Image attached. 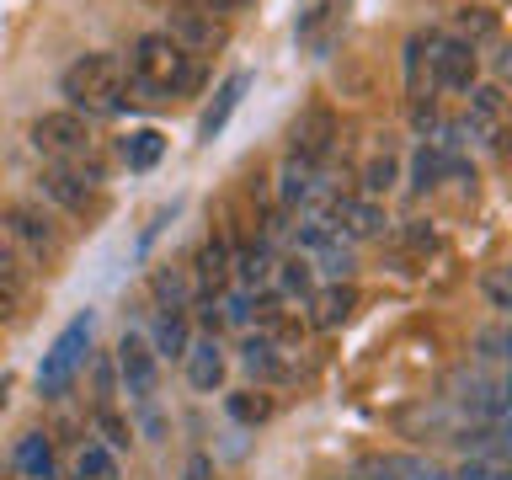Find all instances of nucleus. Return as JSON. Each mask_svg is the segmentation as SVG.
<instances>
[{
  "label": "nucleus",
  "mask_w": 512,
  "mask_h": 480,
  "mask_svg": "<svg viewBox=\"0 0 512 480\" xmlns=\"http://www.w3.org/2000/svg\"><path fill=\"white\" fill-rule=\"evenodd\" d=\"M123 70H128V96H144V102H182L203 86V59L187 54L182 43H171L166 32H144L128 48Z\"/></svg>",
  "instance_id": "obj_1"
},
{
  "label": "nucleus",
  "mask_w": 512,
  "mask_h": 480,
  "mask_svg": "<svg viewBox=\"0 0 512 480\" xmlns=\"http://www.w3.org/2000/svg\"><path fill=\"white\" fill-rule=\"evenodd\" d=\"M59 91L70 96V112L80 118H112L128 107V70L118 54H80L59 75Z\"/></svg>",
  "instance_id": "obj_2"
},
{
  "label": "nucleus",
  "mask_w": 512,
  "mask_h": 480,
  "mask_svg": "<svg viewBox=\"0 0 512 480\" xmlns=\"http://www.w3.org/2000/svg\"><path fill=\"white\" fill-rule=\"evenodd\" d=\"M91 331H96V315L86 310V315H75L70 326L54 336V347H48L43 363H38V395L59 400L75 384V374L86 368V352H91Z\"/></svg>",
  "instance_id": "obj_3"
},
{
  "label": "nucleus",
  "mask_w": 512,
  "mask_h": 480,
  "mask_svg": "<svg viewBox=\"0 0 512 480\" xmlns=\"http://www.w3.org/2000/svg\"><path fill=\"white\" fill-rule=\"evenodd\" d=\"M32 150L48 155V166H75V160H91V118H80V112L59 107V112H43V118H32L27 128Z\"/></svg>",
  "instance_id": "obj_4"
},
{
  "label": "nucleus",
  "mask_w": 512,
  "mask_h": 480,
  "mask_svg": "<svg viewBox=\"0 0 512 480\" xmlns=\"http://www.w3.org/2000/svg\"><path fill=\"white\" fill-rule=\"evenodd\" d=\"M0 235H6L11 246L27 256V262H43V267L59 262V230L38 214V208L6 203V208H0Z\"/></svg>",
  "instance_id": "obj_5"
},
{
  "label": "nucleus",
  "mask_w": 512,
  "mask_h": 480,
  "mask_svg": "<svg viewBox=\"0 0 512 480\" xmlns=\"http://www.w3.org/2000/svg\"><path fill=\"white\" fill-rule=\"evenodd\" d=\"M336 150V112L326 102H310L288 123V160H304V166H326Z\"/></svg>",
  "instance_id": "obj_6"
},
{
  "label": "nucleus",
  "mask_w": 512,
  "mask_h": 480,
  "mask_svg": "<svg viewBox=\"0 0 512 480\" xmlns=\"http://www.w3.org/2000/svg\"><path fill=\"white\" fill-rule=\"evenodd\" d=\"M299 256L326 272L331 283H347V272H352V240H342L326 219H315V214L299 224Z\"/></svg>",
  "instance_id": "obj_7"
},
{
  "label": "nucleus",
  "mask_w": 512,
  "mask_h": 480,
  "mask_svg": "<svg viewBox=\"0 0 512 480\" xmlns=\"http://www.w3.org/2000/svg\"><path fill=\"white\" fill-rule=\"evenodd\" d=\"M118 379H123V395L134 406H150L155 400V384H160V358L150 352L139 331H123L118 336Z\"/></svg>",
  "instance_id": "obj_8"
},
{
  "label": "nucleus",
  "mask_w": 512,
  "mask_h": 480,
  "mask_svg": "<svg viewBox=\"0 0 512 480\" xmlns=\"http://www.w3.org/2000/svg\"><path fill=\"white\" fill-rule=\"evenodd\" d=\"M166 38L203 59V54H214V48H224L230 32H224V22L214 11H203L198 0H182V6H171V16H166Z\"/></svg>",
  "instance_id": "obj_9"
},
{
  "label": "nucleus",
  "mask_w": 512,
  "mask_h": 480,
  "mask_svg": "<svg viewBox=\"0 0 512 480\" xmlns=\"http://www.w3.org/2000/svg\"><path fill=\"white\" fill-rule=\"evenodd\" d=\"M38 187H43V198H54L59 208L86 214V208L96 203V192H102V171L86 166V160H75V166H43Z\"/></svg>",
  "instance_id": "obj_10"
},
{
  "label": "nucleus",
  "mask_w": 512,
  "mask_h": 480,
  "mask_svg": "<svg viewBox=\"0 0 512 480\" xmlns=\"http://www.w3.org/2000/svg\"><path fill=\"white\" fill-rule=\"evenodd\" d=\"M432 80L443 91H470L480 86V54L470 38H432Z\"/></svg>",
  "instance_id": "obj_11"
},
{
  "label": "nucleus",
  "mask_w": 512,
  "mask_h": 480,
  "mask_svg": "<svg viewBox=\"0 0 512 480\" xmlns=\"http://www.w3.org/2000/svg\"><path fill=\"white\" fill-rule=\"evenodd\" d=\"M336 32H342V6H336V0H315V6L299 16V48L315 54V59L331 54Z\"/></svg>",
  "instance_id": "obj_12"
},
{
  "label": "nucleus",
  "mask_w": 512,
  "mask_h": 480,
  "mask_svg": "<svg viewBox=\"0 0 512 480\" xmlns=\"http://www.w3.org/2000/svg\"><path fill=\"white\" fill-rule=\"evenodd\" d=\"M502 118H507V96L496 80L486 86H470V123H464V134H480V139H502Z\"/></svg>",
  "instance_id": "obj_13"
},
{
  "label": "nucleus",
  "mask_w": 512,
  "mask_h": 480,
  "mask_svg": "<svg viewBox=\"0 0 512 480\" xmlns=\"http://www.w3.org/2000/svg\"><path fill=\"white\" fill-rule=\"evenodd\" d=\"M235 278V262H230V246H224L219 235H208L198 246V262H192V283L203 288V299L224 294V283Z\"/></svg>",
  "instance_id": "obj_14"
},
{
  "label": "nucleus",
  "mask_w": 512,
  "mask_h": 480,
  "mask_svg": "<svg viewBox=\"0 0 512 480\" xmlns=\"http://www.w3.org/2000/svg\"><path fill=\"white\" fill-rule=\"evenodd\" d=\"M182 363H187V379H192V390H203V395H214L219 384H224V347L214 342V336H203V342H187L182 352Z\"/></svg>",
  "instance_id": "obj_15"
},
{
  "label": "nucleus",
  "mask_w": 512,
  "mask_h": 480,
  "mask_svg": "<svg viewBox=\"0 0 512 480\" xmlns=\"http://www.w3.org/2000/svg\"><path fill=\"white\" fill-rule=\"evenodd\" d=\"M11 464L22 480H54V443H48V432H22L11 448Z\"/></svg>",
  "instance_id": "obj_16"
},
{
  "label": "nucleus",
  "mask_w": 512,
  "mask_h": 480,
  "mask_svg": "<svg viewBox=\"0 0 512 480\" xmlns=\"http://www.w3.org/2000/svg\"><path fill=\"white\" fill-rule=\"evenodd\" d=\"M310 304H315V326L336 331V326H347L352 310H358V288H352V283H326V288H315V294H310Z\"/></svg>",
  "instance_id": "obj_17"
},
{
  "label": "nucleus",
  "mask_w": 512,
  "mask_h": 480,
  "mask_svg": "<svg viewBox=\"0 0 512 480\" xmlns=\"http://www.w3.org/2000/svg\"><path fill=\"white\" fill-rule=\"evenodd\" d=\"M278 342L272 336H246V347H240V363L251 368L256 379H272V384H283V379H294V363L288 358H278Z\"/></svg>",
  "instance_id": "obj_18"
},
{
  "label": "nucleus",
  "mask_w": 512,
  "mask_h": 480,
  "mask_svg": "<svg viewBox=\"0 0 512 480\" xmlns=\"http://www.w3.org/2000/svg\"><path fill=\"white\" fill-rule=\"evenodd\" d=\"M464 406H470V416H480V422L502 427L507 422V384L496 374H475L470 379V395H464Z\"/></svg>",
  "instance_id": "obj_19"
},
{
  "label": "nucleus",
  "mask_w": 512,
  "mask_h": 480,
  "mask_svg": "<svg viewBox=\"0 0 512 480\" xmlns=\"http://www.w3.org/2000/svg\"><path fill=\"white\" fill-rule=\"evenodd\" d=\"M326 187V166H304V160H283V176H278V198L288 208L299 203H315V192Z\"/></svg>",
  "instance_id": "obj_20"
},
{
  "label": "nucleus",
  "mask_w": 512,
  "mask_h": 480,
  "mask_svg": "<svg viewBox=\"0 0 512 480\" xmlns=\"http://www.w3.org/2000/svg\"><path fill=\"white\" fill-rule=\"evenodd\" d=\"M246 91H251V75H246V70H235V75H230V80H224V86L214 91V102H208L203 123H198V134H203V139H214L219 128L230 123V112L240 107V96H246Z\"/></svg>",
  "instance_id": "obj_21"
},
{
  "label": "nucleus",
  "mask_w": 512,
  "mask_h": 480,
  "mask_svg": "<svg viewBox=\"0 0 512 480\" xmlns=\"http://www.w3.org/2000/svg\"><path fill=\"white\" fill-rule=\"evenodd\" d=\"M118 155H123L128 171H150L155 160L166 155V134H160V128H134V134L118 144Z\"/></svg>",
  "instance_id": "obj_22"
},
{
  "label": "nucleus",
  "mask_w": 512,
  "mask_h": 480,
  "mask_svg": "<svg viewBox=\"0 0 512 480\" xmlns=\"http://www.w3.org/2000/svg\"><path fill=\"white\" fill-rule=\"evenodd\" d=\"M187 342H192V336H187L182 310H160V320H155V342H150L155 358H182Z\"/></svg>",
  "instance_id": "obj_23"
},
{
  "label": "nucleus",
  "mask_w": 512,
  "mask_h": 480,
  "mask_svg": "<svg viewBox=\"0 0 512 480\" xmlns=\"http://www.w3.org/2000/svg\"><path fill=\"white\" fill-rule=\"evenodd\" d=\"M272 283H278L288 299H310L315 294V267L304 262V256H283V262L272 267Z\"/></svg>",
  "instance_id": "obj_24"
},
{
  "label": "nucleus",
  "mask_w": 512,
  "mask_h": 480,
  "mask_svg": "<svg viewBox=\"0 0 512 480\" xmlns=\"http://www.w3.org/2000/svg\"><path fill=\"white\" fill-rule=\"evenodd\" d=\"M75 480H118V454H112L107 443H80Z\"/></svg>",
  "instance_id": "obj_25"
},
{
  "label": "nucleus",
  "mask_w": 512,
  "mask_h": 480,
  "mask_svg": "<svg viewBox=\"0 0 512 480\" xmlns=\"http://www.w3.org/2000/svg\"><path fill=\"white\" fill-rule=\"evenodd\" d=\"M224 411H230L240 427H262L272 416V400L262 390H235V395H224Z\"/></svg>",
  "instance_id": "obj_26"
},
{
  "label": "nucleus",
  "mask_w": 512,
  "mask_h": 480,
  "mask_svg": "<svg viewBox=\"0 0 512 480\" xmlns=\"http://www.w3.org/2000/svg\"><path fill=\"white\" fill-rule=\"evenodd\" d=\"M0 288H6L16 304H22V294H27V256L16 251L6 235H0Z\"/></svg>",
  "instance_id": "obj_27"
},
{
  "label": "nucleus",
  "mask_w": 512,
  "mask_h": 480,
  "mask_svg": "<svg viewBox=\"0 0 512 480\" xmlns=\"http://www.w3.org/2000/svg\"><path fill=\"white\" fill-rule=\"evenodd\" d=\"M150 288H155V299H160V310H187V272L182 267H160L155 278H150Z\"/></svg>",
  "instance_id": "obj_28"
},
{
  "label": "nucleus",
  "mask_w": 512,
  "mask_h": 480,
  "mask_svg": "<svg viewBox=\"0 0 512 480\" xmlns=\"http://www.w3.org/2000/svg\"><path fill=\"white\" fill-rule=\"evenodd\" d=\"M400 182V166H395V155H374L363 166V198H379V192H390Z\"/></svg>",
  "instance_id": "obj_29"
},
{
  "label": "nucleus",
  "mask_w": 512,
  "mask_h": 480,
  "mask_svg": "<svg viewBox=\"0 0 512 480\" xmlns=\"http://www.w3.org/2000/svg\"><path fill=\"white\" fill-rule=\"evenodd\" d=\"M272 267H278V262H272V251H267V240H262V246H251L246 256H240V283H246V288H267L272 283Z\"/></svg>",
  "instance_id": "obj_30"
},
{
  "label": "nucleus",
  "mask_w": 512,
  "mask_h": 480,
  "mask_svg": "<svg viewBox=\"0 0 512 480\" xmlns=\"http://www.w3.org/2000/svg\"><path fill=\"white\" fill-rule=\"evenodd\" d=\"M454 480H512V470L502 459H470V464H459Z\"/></svg>",
  "instance_id": "obj_31"
},
{
  "label": "nucleus",
  "mask_w": 512,
  "mask_h": 480,
  "mask_svg": "<svg viewBox=\"0 0 512 480\" xmlns=\"http://www.w3.org/2000/svg\"><path fill=\"white\" fill-rule=\"evenodd\" d=\"M486 299L496 310H512V283H507V267H491L486 272Z\"/></svg>",
  "instance_id": "obj_32"
},
{
  "label": "nucleus",
  "mask_w": 512,
  "mask_h": 480,
  "mask_svg": "<svg viewBox=\"0 0 512 480\" xmlns=\"http://www.w3.org/2000/svg\"><path fill=\"white\" fill-rule=\"evenodd\" d=\"M96 422H102V432H107V448L118 454V448H128V422H118L107 406H96Z\"/></svg>",
  "instance_id": "obj_33"
},
{
  "label": "nucleus",
  "mask_w": 512,
  "mask_h": 480,
  "mask_svg": "<svg viewBox=\"0 0 512 480\" xmlns=\"http://www.w3.org/2000/svg\"><path fill=\"white\" fill-rule=\"evenodd\" d=\"M203 11H214V16H230V11H246L251 0H198Z\"/></svg>",
  "instance_id": "obj_34"
},
{
  "label": "nucleus",
  "mask_w": 512,
  "mask_h": 480,
  "mask_svg": "<svg viewBox=\"0 0 512 480\" xmlns=\"http://www.w3.org/2000/svg\"><path fill=\"white\" fill-rule=\"evenodd\" d=\"M182 480H214V470H208V459H203V454H192V459H187V475H182Z\"/></svg>",
  "instance_id": "obj_35"
},
{
  "label": "nucleus",
  "mask_w": 512,
  "mask_h": 480,
  "mask_svg": "<svg viewBox=\"0 0 512 480\" xmlns=\"http://www.w3.org/2000/svg\"><path fill=\"white\" fill-rule=\"evenodd\" d=\"M11 315H16V299L6 294V288H0V320H11Z\"/></svg>",
  "instance_id": "obj_36"
}]
</instances>
